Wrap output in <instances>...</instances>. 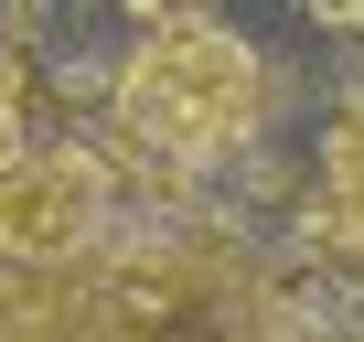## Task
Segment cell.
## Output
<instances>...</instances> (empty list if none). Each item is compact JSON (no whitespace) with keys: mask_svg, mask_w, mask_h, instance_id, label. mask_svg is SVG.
<instances>
[{"mask_svg":"<svg viewBox=\"0 0 364 342\" xmlns=\"http://www.w3.org/2000/svg\"><path fill=\"white\" fill-rule=\"evenodd\" d=\"M118 118L171 160V171H215L257 139L268 118V65L247 33L225 22H161L129 65H118Z\"/></svg>","mask_w":364,"mask_h":342,"instance_id":"1","label":"cell"},{"mask_svg":"<svg viewBox=\"0 0 364 342\" xmlns=\"http://www.w3.org/2000/svg\"><path fill=\"white\" fill-rule=\"evenodd\" d=\"M107 160L54 139V150H11L0 160V257H22V267H75L107 246Z\"/></svg>","mask_w":364,"mask_h":342,"instance_id":"2","label":"cell"},{"mask_svg":"<svg viewBox=\"0 0 364 342\" xmlns=\"http://www.w3.org/2000/svg\"><path fill=\"white\" fill-rule=\"evenodd\" d=\"M321 182H332V225H343V246L364 257V86H353V107H343L332 139H321Z\"/></svg>","mask_w":364,"mask_h":342,"instance_id":"3","label":"cell"},{"mask_svg":"<svg viewBox=\"0 0 364 342\" xmlns=\"http://www.w3.org/2000/svg\"><path fill=\"white\" fill-rule=\"evenodd\" d=\"M22 150V96H11V54H0V160Z\"/></svg>","mask_w":364,"mask_h":342,"instance_id":"4","label":"cell"},{"mask_svg":"<svg viewBox=\"0 0 364 342\" xmlns=\"http://www.w3.org/2000/svg\"><path fill=\"white\" fill-rule=\"evenodd\" d=\"M300 11H311L321 33H364V0H300Z\"/></svg>","mask_w":364,"mask_h":342,"instance_id":"5","label":"cell"},{"mask_svg":"<svg viewBox=\"0 0 364 342\" xmlns=\"http://www.w3.org/2000/svg\"><path fill=\"white\" fill-rule=\"evenodd\" d=\"M129 11H139V22L161 33V22H182V0H129Z\"/></svg>","mask_w":364,"mask_h":342,"instance_id":"6","label":"cell"}]
</instances>
